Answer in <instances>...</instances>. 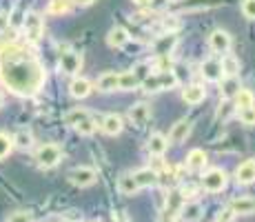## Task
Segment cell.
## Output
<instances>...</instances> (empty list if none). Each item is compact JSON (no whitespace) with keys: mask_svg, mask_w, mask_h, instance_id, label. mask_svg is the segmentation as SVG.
Returning <instances> with one entry per match:
<instances>
[{"mask_svg":"<svg viewBox=\"0 0 255 222\" xmlns=\"http://www.w3.org/2000/svg\"><path fill=\"white\" fill-rule=\"evenodd\" d=\"M0 80L18 96H33L45 85L47 73L31 49L11 42L0 49Z\"/></svg>","mask_w":255,"mask_h":222,"instance_id":"1","label":"cell"},{"mask_svg":"<svg viewBox=\"0 0 255 222\" xmlns=\"http://www.w3.org/2000/svg\"><path fill=\"white\" fill-rule=\"evenodd\" d=\"M178 82H180V78L175 76L173 71H158V73H149L140 85L144 87L146 91L158 93V91H171V89L178 87Z\"/></svg>","mask_w":255,"mask_h":222,"instance_id":"2","label":"cell"},{"mask_svg":"<svg viewBox=\"0 0 255 222\" xmlns=\"http://www.w3.org/2000/svg\"><path fill=\"white\" fill-rule=\"evenodd\" d=\"M227 4V0H173L169 4L171 11L182 13V11H202V9H213Z\"/></svg>","mask_w":255,"mask_h":222,"instance_id":"3","label":"cell"},{"mask_svg":"<svg viewBox=\"0 0 255 222\" xmlns=\"http://www.w3.org/2000/svg\"><path fill=\"white\" fill-rule=\"evenodd\" d=\"M60 160H62V149L58 145H53V142L40 145L36 149V162H38V167H42V169H53Z\"/></svg>","mask_w":255,"mask_h":222,"instance_id":"4","label":"cell"},{"mask_svg":"<svg viewBox=\"0 0 255 222\" xmlns=\"http://www.w3.org/2000/svg\"><path fill=\"white\" fill-rule=\"evenodd\" d=\"M22 29H24V38H27V42L36 44V42L42 38V33H45V22H42L40 13L29 11L27 16H24Z\"/></svg>","mask_w":255,"mask_h":222,"instance_id":"5","label":"cell"},{"mask_svg":"<svg viewBox=\"0 0 255 222\" xmlns=\"http://www.w3.org/2000/svg\"><path fill=\"white\" fill-rule=\"evenodd\" d=\"M202 187L209 191V194H220V191L227 187V171L220 169V167H213V169L204 171Z\"/></svg>","mask_w":255,"mask_h":222,"instance_id":"6","label":"cell"},{"mask_svg":"<svg viewBox=\"0 0 255 222\" xmlns=\"http://www.w3.org/2000/svg\"><path fill=\"white\" fill-rule=\"evenodd\" d=\"M60 69H62V73L76 76V73L82 69V53H78V51L60 53Z\"/></svg>","mask_w":255,"mask_h":222,"instance_id":"7","label":"cell"},{"mask_svg":"<svg viewBox=\"0 0 255 222\" xmlns=\"http://www.w3.org/2000/svg\"><path fill=\"white\" fill-rule=\"evenodd\" d=\"M96 169H91V167H76L69 171V180L76 187H89L96 182Z\"/></svg>","mask_w":255,"mask_h":222,"instance_id":"8","label":"cell"},{"mask_svg":"<svg viewBox=\"0 0 255 222\" xmlns=\"http://www.w3.org/2000/svg\"><path fill=\"white\" fill-rule=\"evenodd\" d=\"M209 47L215 53H229V49H231V36L224 29H215L209 36Z\"/></svg>","mask_w":255,"mask_h":222,"instance_id":"9","label":"cell"},{"mask_svg":"<svg viewBox=\"0 0 255 222\" xmlns=\"http://www.w3.org/2000/svg\"><path fill=\"white\" fill-rule=\"evenodd\" d=\"M175 44H178V36H175V33H162V36L153 42V53L158 58L169 56V53L175 49Z\"/></svg>","mask_w":255,"mask_h":222,"instance_id":"10","label":"cell"},{"mask_svg":"<svg viewBox=\"0 0 255 222\" xmlns=\"http://www.w3.org/2000/svg\"><path fill=\"white\" fill-rule=\"evenodd\" d=\"M235 180L240 185H253L255 182V158H249L235 169Z\"/></svg>","mask_w":255,"mask_h":222,"instance_id":"11","label":"cell"},{"mask_svg":"<svg viewBox=\"0 0 255 222\" xmlns=\"http://www.w3.org/2000/svg\"><path fill=\"white\" fill-rule=\"evenodd\" d=\"M133 180L138 182V187L140 189H146V187H153V185H158V171L155 169H151V167H144V169H138V171H133Z\"/></svg>","mask_w":255,"mask_h":222,"instance_id":"12","label":"cell"},{"mask_svg":"<svg viewBox=\"0 0 255 222\" xmlns=\"http://www.w3.org/2000/svg\"><path fill=\"white\" fill-rule=\"evenodd\" d=\"M91 80L89 78H82V76H78V78H73L71 80V85H69V93L73 98H78V100H82V98H87L91 93Z\"/></svg>","mask_w":255,"mask_h":222,"instance_id":"13","label":"cell"},{"mask_svg":"<svg viewBox=\"0 0 255 222\" xmlns=\"http://www.w3.org/2000/svg\"><path fill=\"white\" fill-rule=\"evenodd\" d=\"M204 98H207V89L202 85H189L182 89V100L186 105H200L204 102Z\"/></svg>","mask_w":255,"mask_h":222,"instance_id":"14","label":"cell"},{"mask_svg":"<svg viewBox=\"0 0 255 222\" xmlns=\"http://www.w3.org/2000/svg\"><path fill=\"white\" fill-rule=\"evenodd\" d=\"M129 118H131V122H133V125L142 127L151 118V107L146 105V102H138V105L129 107Z\"/></svg>","mask_w":255,"mask_h":222,"instance_id":"15","label":"cell"},{"mask_svg":"<svg viewBox=\"0 0 255 222\" xmlns=\"http://www.w3.org/2000/svg\"><path fill=\"white\" fill-rule=\"evenodd\" d=\"M100 127L107 136H118V133L122 131V127H125V122H122V118L118 116V113H107V116L102 118Z\"/></svg>","mask_w":255,"mask_h":222,"instance_id":"16","label":"cell"},{"mask_svg":"<svg viewBox=\"0 0 255 222\" xmlns=\"http://www.w3.org/2000/svg\"><path fill=\"white\" fill-rule=\"evenodd\" d=\"M202 205L200 202H195V200H191V202H184L182 205V209H180V216H182V220L184 222H198L200 218H202Z\"/></svg>","mask_w":255,"mask_h":222,"instance_id":"17","label":"cell"},{"mask_svg":"<svg viewBox=\"0 0 255 222\" xmlns=\"http://www.w3.org/2000/svg\"><path fill=\"white\" fill-rule=\"evenodd\" d=\"M229 209L233 211L235 216H249V214H255V198H235Z\"/></svg>","mask_w":255,"mask_h":222,"instance_id":"18","label":"cell"},{"mask_svg":"<svg viewBox=\"0 0 255 222\" xmlns=\"http://www.w3.org/2000/svg\"><path fill=\"white\" fill-rule=\"evenodd\" d=\"M207 154H204L202 149H191L189 156H186V167H189L191 171H204V167H207Z\"/></svg>","mask_w":255,"mask_h":222,"instance_id":"19","label":"cell"},{"mask_svg":"<svg viewBox=\"0 0 255 222\" xmlns=\"http://www.w3.org/2000/svg\"><path fill=\"white\" fill-rule=\"evenodd\" d=\"M107 42H109V47H114V49H125L127 44H129V33H127V29H122V27H114L109 31V36H107Z\"/></svg>","mask_w":255,"mask_h":222,"instance_id":"20","label":"cell"},{"mask_svg":"<svg viewBox=\"0 0 255 222\" xmlns=\"http://www.w3.org/2000/svg\"><path fill=\"white\" fill-rule=\"evenodd\" d=\"M189 133H191V122L189 120H178L173 125V129H171L169 140L173 142V145H180V142H184L186 138H189Z\"/></svg>","mask_w":255,"mask_h":222,"instance_id":"21","label":"cell"},{"mask_svg":"<svg viewBox=\"0 0 255 222\" xmlns=\"http://www.w3.org/2000/svg\"><path fill=\"white\" fill-rule=\"evenodd\" d=\"M202 76L209 82H220L222 80V67L218 60H204L202 62Z\"/></svg>","mask_w":255,"mask_h":222,"instance_id":"22","label":"cell"},{"mask_svg":"<svg viewBox=\"0 0 255 222\" xmlns=\"http://www.w3.org/2000/svg\"><path fill=\"white\" fill-rule=\"evenodd\" d=\"M184 202L186 200L182 198L180 189H169V194H166V214H169V216L180 214V209H182Z\"/></svg>","mask_w":255,"mask_h":222,"instance_id":"23","label":"cell"},{"mask_svg":"<svg viewBox=\"0 0 255 222\" xmlns=\"http://www.w3.org/2000/svg\"><path fill=\"white\" fill-rule=\"evenodd\" d=\"M96 87H98V91H102V93L116 91L118 89V73L116 71H105L100 78H98Z\"/></svg>","mask_w":255,"mask_h":222,"instance_id":"24","label":"cell"},{"mask_svg":"<svg viewBox=\"0 0 255 222\" xmlns=\"http://www.w3.org/2000/svg\"><path fill=\"white\" fill-rule=\"evenodd\" d=\"M140 87V80L133 71H122L118 73V89L120 91H133V89Z\"/></svg>","mask_w":255,"mask_h":222,"instance_id":"25","label":"cell"},{"mask_svg":"<svg viewBox=\"0 0 255 222\" xmlns=\"http://www.w3.org/2000/svg\"><path fill=\"white\" fill-rule=\"evenodd\" d=\"M220 67H222V76L233 78V76H238V71H240V60L233 56V53H224Z\"/></svg>","mask_w":255,"mask_h":222,"instance_id":"26","label":"cell"},{"mask_svg":"<svg viewBox=\"0 0 255 222\" xmlns=\"http://www.w3.org/2000/svg\"><path fill=\"white\" fill-rule=\"evenodd\" d=\"M149 154L151 156H162L166 151V147H169V140L162 136V133H153V136L149 138Z\"/></svg>","mask_w":255,"mask_h":222,"instance_id":"27","label":"cell"},{"mask_svg":"<svg viewBox=\"0 0 255 222\" xmlns=\"http://www.w3.org/2000/svg\"><path fill=\"white\" fill-rule=\"evenodd\" d=\"M118 189H120V194L122 196H135L140 191V187H138V182L133 180V176L131 174H125L118 180Z\"/></svg>","mask_w":255,"mask_h":222,"instance_id":"28","label":"cell"},{"mask_svg":"<svg viewBox=\"0 0 255 222\" xmlns=\"http://www.w3.org/2000/svg\"><path fill=\"white\" fill-rule=\"evenodd\" d=\"M235 105H238V109H244V107H253L255 105V96L253 91H249V89H242L240 87V91L235 93Z\"/></svg>","mask_w":255,"mask_h":222,"instance_id":"29","label":"cell"},{"mask_svg":"<svg viewBox=\"0 0 255 222\" xmlns=\"http://www.w3.org/2000/svg\"><path fill=\"white\" fill-rule=\"evenodd\" d=\"M73 129L80 133V136H91V133L96 131V120H93L91 116H87V118H82L78 125H73Z\"/></svg>","mask_w":255,"mask_h":222,"instance_id":"30","label":"cell"},{"mask_svg":"<svg viewBox=\"0 0 255 222\" xmlns=\"http://www.w3.org/2000/svg\"><path fill=\"white\" fill-rule=\"evenodd\" d=\"M240 91V82H238V78H227V80L222 82V98H233L235 93Z\"/></svg>","mask_w":255,"mask_h":222,"instance_id":"31","label":"cell"},{"mask_svg":"<svg viewBox=\"0 0 255 222\" xmlns=\"http://www.w3.org/2000/svg\"><path fill=\"white\" fill-rule=\"evenodd\" d=\"M31 142H33V136L27 129H20L16 136H13V145L20 147V149H29V147H31Z\"/></svg>","mask_w":255,"mask_h":222,"instance_id":"32","label":"cell"},{"mask_svg":"<svg viewBox=\"0 0 255 222\" xmlns=\"http://www.w3.org/2000/svg\"><path fill=\"white\" fill-rule=\"evenodd\" d=\"M69 2H71V0H51L47 11L53 13V16H62V13L69 11Z\"/></svg>","mask_w":255,"mask_h":222,"instance_id":"33","label":"cell"},{"mask_svg":"<svg viewBox=\"0 0 255 222\" xmlns=\"http://www.w3.org/2000/svg\"><path fill=\"white\" fill-rule=\"evenodd\" d=\"M87 116H91V113L89 111H87V109H82V107H76V109H71L69 113H67V116H65V120H67V125H78V122H80L82 120V118H87Z\"/></svg>","mask_w":255,"mask_h":222,"instance_id":"34","label":"cell"},{"mask_svg":"<svg viewBox=\"0 0 255 222\" xmlns=\"http://www.w3.org/2000/svg\"><path fill=\"white\" fill-rule=\"evenodd\" d=\"M238 118L249 127H255V105L253 107H244V109H238Z\"/></svg>","mask_w":255,"mask_h":222,"instance_id":"35","label":"cell"},{"mask_svg":"<svg viewBox=\"0 0 255 222\" xmlns=\"http://www.w3.org/2000/svg\"><path fill=\"white\" fill-rule=\"evenodd\" d=\"M11 149H13V138H9L7 133H0V160L11 154Z\"/></svg>","mask_w":255,"mask_h":222,"instance_id":"36","label":"cell"},{"mask_svg":"<svg viewBox=\"0 0 255 222\" xmlns=\"http://www.w3.org/2000/svg\"><path fill=\"white\" fill-rule=\"evenodd\" d=\"M242 13L249 20H255V0H242Z\"/></svg>","mask_w":255,"mask_h":222,"instance_id":"37","label":"cell"},{"mask_svg":"<svg viewBox=\"0 0 255 222\" xmlns=\"http://www.w3.org/2000/svg\"><path fill=\"white\" fill-rule=\"evenodd\" d=\"M133 73L138 76V80L142 82V80H144V78L151 73V62H140V65L133 69Z\"/></svg>","mask_w":255,"mask_h":222,"instance_id":"38","label":"cell"},{"mask_svg":"<svg viewBox=\"0 0 255 222\" xmlns=\"http://www.w3.org/2000/svg\"><path fill=\"white\" fill-rule=\"evenodd\" d=\"M180 194H182V198H184V200H191V198H195L198 189H195L193 185H184V187H180Z\"/></svg>","mask_w":255,"mask_h":222,"instance_id":"39","label":"cell"},{"mask_svg":"<svg viewBox=\"0 0 255 222\" xmlns=\"http://www.w3.org/2000/svg\"><path fill=\"white\" fill-rule=\"evenodd\" d=\"M7 222H31V214H29V211H18V214H13Z\"/></svg>","mask_w":255,"mask_h":222,"instance_id":"40","label":"cell"},{"mask_svg":"<svg viewBox=\"0 0 255 222\" xmlns=\"http://www.w3.org/2000/svg\"><path fill=\"white\" fill-rule=\"evenodd\" d=\"M9 24H11V16H9L7 11H0V33L7 31Z\"/></svg>","mask_w":255,"mask_h":222,"instance_id":"41","label":"cell"},{"mask_svg":"<svg viewBox=\"0 0 255 222\" xmlns=\"http://www.w3.org/2000/svg\"><path fill=\"white\" fill-rule=\"evenodd\" d=\"M233 218H235V214H233V211H231V209H229V207H227V209H224L222 214L218 216V222H231Z\"/></svg>","mask_w":255,"mask_h":222,"instance_id":"42","label":"cell"},{"mask_svg":"<svg viewBox=\"0 0 255 222\" xmlns=\"http://www.w3.org/2000/svg\"><path fill=\"white\" fill-rule=\"evenodd\" d=\"M73 2L80 4V7H91V4L96 2V0H73Z\"/></svg>","mask_w":255,"mask_h":222,"instance_id":"43","label":"cell"},{"mask_svg":"<svg viewBox=\"0 0 255 222\" xmlns=\"http://www.w3.org/2000/svg\"><path fill=\"white\" fill-rule=\"evenodd\" d=\"M114 222H129V218L125 214H114Z\"/></svg>","mask_w":255,"mask_h":222,"instance_id":"44","label":"cell"},{"mask_svg":"<svg viewBox=\"0 0 255 222\" xmlns=\"http://www.w3.org/2000/svg\"><path fill=\"white\" fill-rule=\"evenodd\" d=\"M169 0H151V7L153 9H158V7H162V4H166Z\"/></svg>","mask_w":255,"mask_h":222,"instance_id":"45","label":"cell"},{"mask_svg":"<svg viewBox=\"0 0 255 222\" xmlns=\"http://www.w3.org/2000/svg\"><path fill=\"white\" fill-rule=\"evenodd\" d=\"M160 222H178V220H175V216H169V214H164L162 218H160Z\"/></svg>","mask_w":255,"mask_h":222,"instance_id":"46","label":"cell"},{"mask_svg":"<svg viewBox=\"0 0 255 222\" xmlns=\"http://www.w3.org/2000/svg\"><path fill=\"white\" fill-rule=\"evenodd\" d=\"M135 4H140V7H144V4H151V0H133Z\"/></svg>","mask_w":255,"mask_h":222,"instance_id":"47","label":"cell"},{"mask_svg":"<svg viewBox=\"0 0 255 222\" xmlns=\"http://www.w3.org/2000/svg\"><path fill=\"white\" fill-rule=\"evenodd\" d=\"M2 102H4V96H2V93H0V107H2Z\"/></svg>","mask_w":255,"mask_h":222,"instance_id":"48","label":"cell"},{"mask_svg":"<svg viewBox=\"0 0 255 222\" xmlns=\"http://www.w3.org/2000/svg\"><path fill=\"white\" fill-rule=\"evenodd\" d=\"M93 222H98V220H93Z\"/></svg>","mask_w":255,"mask_h":222,"instance_id":"49","label":"cell"}]
</instances>
